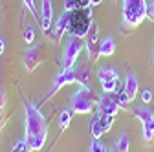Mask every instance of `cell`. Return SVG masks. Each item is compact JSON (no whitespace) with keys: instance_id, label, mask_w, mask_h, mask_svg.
Wrapping results in <instances>:
<instances>
[{"instance_id":"cell-1","label":"cell","mask_w":154,"mask_h":152,"mask_svg":"<svg viewBox=\"0 0 154 152\" xmlns=\"http://www.w3.org/2000/svg\"><path fill=\"white\" fill-rule=\"evenodd\" d=\"M24 112H26V136H24V139L28 141L31 150H41L46 143V138H48L46 117L31 101H26Z\"/></svg>"},{"instance_id":"cell-2","label":"cell","mask_w":154,"mask_h":152,"mask_svg":"<svg viewBox=\"0 0 154 152\" xmlns=\"http://www.w3.org/2000/svg\"><path fill=\"white\" fill-rule=\"evenodd\" d=\"M145 17H149V4L147 0H123L121 9V28L125 31L136 29Z\"/></svg>"},{"instance_id":"cell-3","label":"cell","mask_w":154,"mask_h":152,"mask_svg":"<svg viewBox=\"0 0 154 152\" xmlns=\"http://www.w3.org/2000/svg\"><path fill=\"white\" fill-rule=\"evenodd\" d=\"M92 8H83V9H73L70 11L68 18V35L85 39L92 28Z\"/></svg>"},{"instance_id":"cell-4","label":"cell","mask_w":154,"mask_h":152,"mask_svg":"<svg viewBox=\"0 0 154 152\" xmlns=\"http://www.w3.org/2000/svg\"><path fill=\"white\" fill-rule=\"evenodd\" d=\"M95 103H99L97 96L92 92V88L88 84H81V88H77V92L72 96L73 114H90Z\"/></svg>"},{"instance_id":"cell-5","label":"cell","mask_w":154,"mask_h":152,"mask_svg":"<svg viewBox=\"0 0 154 152\" xmlns=\"http://www.w3.org/2000/svg\"><path fill=\"white\" fill-rule=\"evenodd\" d=\"M83 46H85L83 39L70 35L68 42L64 44V51H63V66L64 68H70V66L77 64V59H79V55L83 51Z\"/></svg>"},{"instance_id":"cell-6","label":"cell","mask_w":154,"mask_h":152,"mask_svg":"<svg viewBox=\"0 0 154 152\" xmlns=\"http://www.w3.org/2000/svg\"><path fill=\"white\" fill-rule=\"evenodd\" d=\"M72 83H77V64H73V66H70V68H63L61 73H57V77H55V81H53V86H51V90L46 93L44 101H48L51 96H55V93L59 92L63 86L72 84Z\"/></svg>"},{"instance_id":"cell-7","label":"cell","mask_w":154,"mask_h":152,"mask_svg":"<svg viewBox=\"0 0 154 152\" xmlns=\"http://www.w3.org/2000/svg\"><path fill=\"white\" fill-rule=\"evenodd\" d=\"M114 125V117L112 116H105V114H99V116H95L90 123V132L94 139H101L103 134H106V132L112 128Z\"/></svg>"},{"instance_id":"cell-8","label":"cell","mask_w":154,"mask_h":152,"mask_svg":"<svg viewBox=\"0 0 154 152\" xmlns=\"http://www.w3.org/2000/svg\"><path fill=\"white\" fill-rule=\"evenodd\" d=\"M97 106H99V114H105V116L116 117V114L119 112L121 103H119V99H118V93H116V96H112V93H105V96L99 99Z\"/></svg>"},{"instance_id":"cell-9","label":"cell","mask_w":154,"mask_h":152,"mask_svg":"<svg viewBox=\"0 0 154 152\" xmlns=\"http://www.w3.org/2000/svg\"><path fill=\"white\" fill-rule=\"evenodd\" d=\"M42 62V51L38 46H31L28 48V51L24 53V68L28 70V73L35 71L37 66Z\"/></svg>"},{"instance_id":"cell-10","label":"cell","mask_w":154,"mask_h":152,"mask_svg":"<svg viewBox=\"0 0 154 152\" xmlns=\"http://www.w3.org/2000/svg\"><path fill=\"white\" fill-rule=\"evenodd\" d=\"M97 39H99V29H97V24L94 22L90 31H88V35L85 37V44H86V51H88L90 59H94L95 55H99V42H97Z\"/></svg>"},{"instance_id":"cell-11","label":"cell","mask_w":154,"mask_h":152,"mask_svg":"<svg viewBox=\"0 0 154 152\" xmlns=\"http://www.w3.org/2000/svg\"><path fill=\"white\" fill-rule=\"evenodd\" d=\"M51 20H53V6L51 0H42L41 4V18H38V24H41L42 31H50L51 28Z\"/></svg>"},{"instance_id":"cell-12","label":"cell","mask_w":154,"mask_h":152,"mask_svg":"<svg viewBox=\"0 0 154 152\" xmlns=\"http://www.w3.org/2000/svg\"><path fill=\"white\" fill-rule=\"evenodd\" d=\"M68 18H70V11H64L53 24V39L57 42L64 37V33H68Z\"/></svg>"},{"instance_id":"cell-13","label":"cell","mask_w":154,"mask_h":152,"mask_svg":"<svg viewBox=\"0 0 154 152\" xmlns=\"http://www.w3.org/2000/svg\"><path fill=\"white\" fill-rule=\"evenodd\" d=\"M123 90L127 92V96H128V99H130V103H132L134 97H136V93H138V79H136V75H134L132 71L127 73V79H125Z\"/></svg>"},{"instance_id":"cell-14","label":"cell","mask_w":154,"mask_h":152,"mask_svg":"<svg viewBox=\"0 0 154 152\" xmlns=\"http://www.w3.org/2000/svg\"><path fill=\"white\" fill-rule=\"evenodd\" d=\"M114 53H116L114 37H105V41L99 44V57H112Z\"/></svg>"},{"instance_id":"cell-15","label":"cell","mask_w":154,"mask_h":152,"mask_svg":"<svg viewBox=\"0 0 154 152\" xmlns=\"http://www.w3.org/2000/svg\"><path fill=\"white\" fill-rule=\"evenodd\" d=\"M83 8H92V0H64V11L83 9Z\"/></svg>"},{"instance_id":"cell-16","label":"cell","mask_w":154,"mask_h":152,"mask_svg":"<svg viewBox=\"0 0 154 152\" xmlns=\"http://www.w3.org/2000/svg\"><path fill=\"white\" fill-rule=\"evenodd\" d=\"M134 114H136V117H138L141 123H147L149 119H152V117H154V112H152L147 105L136 106V108H134Z\"/></svg>"},{"instance_id":"cell-17","label":"cell","mask_w":154,"mask_h":152,"mask_svg":"<svg viewBox=\"0 0 154 152\" xmlns=\"http://www.w3.org/2000/svg\"><path fill=\"white\" fill-rule=\"evenodd\" d=\"M97 79L103 83V81H116V79H119V73L118 70H114V68H101L97 71Z\"/></svg>"},{"instance_id":"cell-18","label":"cell","mask_w":154,"mask_h":152,"mask_svg":"<svg viewBox=\"0 0 154 152\" xmlns=\"http://www.w3.org/2000/svg\"><path fill=\"white\" fill-rule=\"evenodd\" d=\"M72 116H73V110H70V108H64V110L61 112L59 125H61V130H63V132H64V130L68 128V125L72 123Z\"/></svg>"},{"instance_id":"cell-19","label":"cell","mask_w":154,"mask_h":152,"mask_svg":"<svg viewBox=\"0 0 154 152\" xmlns=\"http://www.w3.org/2000/svg\"><path fill=\"white\" fill-rule=\"evenodd\" d=\"M152 138H154V117L149 119L147 123H143V139L152 141Z\"/></svg>"},{"instance_id":"cell-20","label":"cell","mask_w":154,"mask_h":152,"mask_svg":"<svg viewBox=\"0 0 154 152\" xmlns=\"http://www.w3.org/2000/svg\"><path fill=\"white\" fill-rule=\"evenodd\" d=\"M77 83L79 84L88 83V66L86 64H77Z\"/></svg>"},{"instance_id":"cell-21","label":"cell","mask_w":154,"mask_h":152,"mask_svg":"<svg viewBox=\"0 0 154 152\" xmlns=\"http://www.w3.org/2000/svg\"><path fill=\"white\" fill-rule=\"evenodd\" d=\"M116 148H118L119 152H128V150H130V139H128V136L125 134V132H123V134L118 138V143H116Z\"/></svg>"},{"instance_id":"cell-22","label":"cell","mask_w":154,"mask_h":152,"mask_svg":"<svg viewBox=\"0 0 154 152\" xmlns=\"http://www.w3.org/2000/svg\"><path fill=\"white\" fill-rule=\"evenodd\" d=\"M22 39H24V42L26 44H33V41H35V29H33V26H26L24 28V31H22Z\"/></svg>"},{"instance_id":"cell-23","label":"cell","mask_w":154,"mask_h":152,"mask_svg":"<svg viewBox=\"0 0 154 152\" xmlns=\"http://www.w3.org/2000/svg\"><path fill=\"white\" fill-rule=\"evenodd\" d=\"M31 148H29V145H28V141L22 138V139H18L17 143H15V147L11 148V152H29Z\"/></svg>"},{"instance_id":"cell-24","label":"cell","mask_w":154,"mask_h":152,"mask_svg":"<svg viewBox=\"0 0 154 152\" xmlns=\"http://www.w3.org/2000/svg\"><path fill=\"white\" fill-rule=\"evenodd\" d=\"M101 88H103L105 93H112L116 88H118V79H116V81H103L101 83Z\"/></svg>"},{"instance_id":"cell-25","label":"cell","mask_w":154,"mask_h":152,"mask_svg":"<svg viewBox=\"0 0 154 152\" xmlns=\"http://www.w3.org/2000/svg\"><path fill=\"white\" fill-rule=\"evenodd\" d=\"M90 152H108V150H106V147L101 139H94L92 147H90Z\"/></svg>"},{"instance_id":"cell-26","label":"cell","mask_w":154,"mask_h":152,"mask_svg":"<svg viewBox=\"0 0 154 152\" xmlns=\"http://www.w3.org/2000/svg\"><path fill=\"white\" fill-rule=\"evenodd\" d=\"M24 4H26V8L29 9V13H31L35 18H41V13L37 11V6H35V2H33V0H24Z\"/></svg>"},{"instance_id":"cell-27","label":"cell","mask_w":154,"mask_h":152,"mask_svg":"<svg viewBox=\"0 0 154 152\" xmlns=\"http://www.w3.org/2000/svg\"><path fill=\"white\" fill-rule=\"evenodd\" d=\"M141 101H143V105L152 103V92H150V90H143V92H141Z\"/></svg>"},{"instance_id":"cell-28","label":"cell","mask_w":154,"mask_h":152,"mask_svg":"<svg viewBox=\"0 0 154 152\" xmlns=\"http://www.w3.org/2000/svg\"><path fill=\"white\" fill-rule=\"evenodd\" d=\"M118 99H119V103H121V105H127V103H130V99H128V96H127V92H125L123 88L118 92Z\"/></svg>"},{"instance_id":"cell-29","label":"cell","mask_w":154,"mask_h":152,"mask_svg":"<svg viewBox=\"0 0 154 152\" xmlns=\"http://www.w3.org/2000/svg\"><path fill=\"white\" fill-rule=\"evenodd\" d=\"M4 108V90H2V83H0V114H2Z\"/></svg>"},{"instance_id":"cell-30","label":"cell","mask_w":154,"mask_h":152,"mask_svg":"<svg viewBox=\"0 0 154 152\" xmlns=\"http://www.w3.org/2000/svg\"><path fill=\"white\" fill-rule=\"evenodd\" d=\"M149 17L154 18V0H152V4H149Z\"/></svg>"},{"instance_id":"cell-31","label":"cell","mask_w":154,"mask_h":152,"mask_svg":"<svg viewBox=\"0 0 154 152\" xmlns=\"http://www.w3.org/2000/svg\"><path fill=\"white\" fill-rule=\"evenodd\" d=\"M4 50H6V42H4V39H0V55L4 53Z\"/></svg>"},{"instance_id":"cell-32","label":"cell","mask_w":154,"mask_h":152,"mask_svg":"<svg viewBox=\"0 0 154 152\" xmlns=\"http://www.w3.org/2000/svg\"><path fill=\"white\" fill-rule=\"evenodd\" d=\"M103 0H92V6H97V4H101Z\"/></svg>"}]
</instances>
